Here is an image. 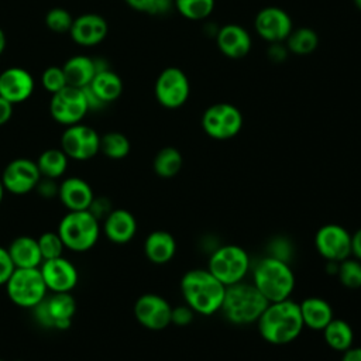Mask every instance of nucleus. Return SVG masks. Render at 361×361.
<instances>
[{
	"instance_id": "8fccbe9b",
	"label": "nucleus",
	"mask_w": 361,
	"mask_h": 361,
	"mask_svg": "<svg viewBox=\"0 0 361 361\" xmlns=\"http://www.w3.org/2000/svg\"><path fill=\"white\" fill-rule=\"evenodd\" d=\"M4 192H6V189H4V186H3V183H1V179H0V203H1V200H3V196H4Z\"/></svg>"
},
{
	"instance_id": "58836bf2",
	"label": "nucleus",
	"mask_w": 361,
	"mask_h": 361,
	"mask_svg": "<svg viewBox=\"0 0 361 361\" xmlns=\"http://www.w3.org/2000/svg\"><path fill=\"white\" fill-rule=\"evenodd\" d=\"M268 255L289 262L293 255V245L285 237H275L268 245Z\"/></svg>"
},
{
	"instance_id": "0eeeda50",
	"label": "nucleus",
	"mask_w": 361,
	"mask_h": 361,
	"mask_svg": "<svg viewBox=\"0 0 361 361\" xmlns=\"http://www.w3.org/2000/svg\"><path fill=\"white\" fill-rule=\"evenodd\" d=\"M6 290L13 303L32 309L47 296V286L39 268H16L6 282Z\"/></svg>"
},
{
	"instance_id": "09e8293b",
	"label": "nucleus",
	"mask_w": 361,
	"mask_h": 361,
	"mask_svg": "<svg viewBox=\"0 0 361 361\" xmlns=\"http://www.w3.org/2000/svg\"><path fill=\"white\" fill-rule=\"evenodd\" d=\"M6 34H4V31L0 28V55L4 52V49H6Z\"/></svg>"
},
{
	"instance_id": "2f4dec72",
	"label": "nucleus",
	"mask_w": 361,
	"mask_h": 361,
	"mask_svg": "<svg viewBox=\"0 0 361 361\" xmlns=\"http://www.w3.org/2000/svg\"><path fill=\"white\" fill-rule=\"evenodd\" d=\"M128 138L118 131H110L100 137V152L110 159L126 158L130 152Z\"/></svg>"
},
{
	"instance_id": "4468645a",
	"label": "nucleus",
	"mask_w": 361,
	"mask_h": 361,
	"mask_svg": "<svg viewBox=\"0 0 361 361\" xmlns=\"http://www.w3.org/2000/svg\"><path fill=\"white\" fill-rule=\"evenodd\" d=\"M172 306L169 302L155 293L141 295L134 303V316L137 322L149 330H162L171 324Z\"/></svg>"
},
{
	"instance_id": "5701e85b",
	"label": "nucleus",
	"mask_w": 361,
	"mask_h": 361,
	"mask_svg": "<svg viewBox=\"0 0 361 361\" xmlns=\"http://www.w3.org/2000/svg\"><path fill=\"white\" fill-rule=\"evenodd\" d=\"M299 307L305 327L312 330H323L334 317L331 305L319 296L305 298L299 303Z\"/></svg>"
},
{
	"instance_id": "7c9ffc66",
	"label": "nucleus",
	"mask_w": 361,
	"mask_h": 361,
	"mask_svg": "<svg viewBox=\"0 0 361 361\" xmlns=\"http://www.w3.org/2000/svg\"><path fill=\"white\" fill-rule=\"evenodd\" d=\"M286 48L295 55H307L312 54L319 45V37L314 30L309 27H300L292 30L288 35Z\"/></svg>"
},
{
	"instance_id": "a211bd4d",
	"label": "nucleus",
	"mask_w": 361,
	"mask_h": 361,
	"mask_svg": "<svg viewBox=\"0 0 361 361\" xmlns=\"http://www.w3.org/2000/svg\"><path fill=\"white\" fill-rule=\"evenodd\" d=\"M109 32L107 21L94 13L80 14L73 18L69 35L73 42L82 47H94L100 44Z\"/></svg>"
},
{
	"instance_id": "b1692460",
	"label": "nucleus",
	"mask_w": 361,
	"mask_h": 361,
	"mask_svg": "<svg viewBox=\"0 0 361 361\" xmlns=\"http://www.w3.org/2000/svg\"><path fill=\"white\" fill-rule=\"evenodd\" d=\"M145 257L154 264H165L171 261L176 252L175 237L165 230L149 233L144 241Z\"/></svg>"
},
{
	"instance_id": "4be33fe9",
	"label": "nucleus",
	"mask_w": 361,
	"mask_h": 361,
	"mask_svg": "<svg viewBox=\"0 0 361 361\" xmlns=\"http://www.w3.org/2000/svg\"><path fill=\"white\" fill-rule=\"evenodd\" d=\"M7 251L16 268H39L42 264L38 241L30 235H20L14 238Z\"/></svg>"
},
{
	"instance_id": "f257e3e1",
	"label": "nucleus",
	"mask_w": 361,
	"mask_h": 361,
	"mask_svg": "<svg viewBox=\"0 0 361 361\" xmlns=\"http://www.w3.org/2000/svg\"><path fill=\"white\" fill-rule=\"evenodd\" d=\"M261 337L271 344H288L299 337L305 324L299 303L292 299L269 302L257 320Z\"/></svg>"
},
{
	"instance_id": "6ab92c4d",
	"label": "nucleus",
	"mask_w": 361,
	"mask_h": 361,
	"mask_svg": "<svg viewBox=\"0 0 361 361\" xmlns=\"http://www.w3.org/2000/svg\"><path fill=\"white\" fill-rule=\"evenodd\" d=\"M216 42L223 55L231 59L244 58L251 49V37L238 24H226L216 32Z\"/></svg>"
},
{
	"instance_id": "f03ea898",
	"label": "nucleus",
	"mask_w": 361,
	"mask_h": 361,
	"mask_svg": "<svg viewBox=\"0 0 361 361\" xmlns=\"http://www.w3.org/2000/svg\"><path fill=\"white\" fill-rule=\"evenodd\" d=\"M180 292L195 313L210 316L220 310L226 285L209 269H190L180 279Z\"/></svg>"
},
{
	"instance_id": "ddd939ff",
	"label": "nucleus",
	"mask_w": 361,
	"mask_h": 361,
	"mask_svg": "<svg viewBox=\"0 0 361 361\" xmlns=\"http://www.w3.org/2000/svg\"><path fill=\"white\" fill-rule=\"evenodd\" d=\"M4 189L13 195H25L35 189L41 173L37 162L28 158H17L8 162L1 173Z\"/></svg>"
},
{
	"instance_id": "a878e982",
	"label": "nucleus",
	"mask_w": 361,
	"mask_h": 361,
	"mask_svg": "<svg viewBox=\"0 0 361 361\" xmlns=\"http://www.w3.org/2000/svg\"><path fill=\"white\" fill-rule=\"evenodd\" d=\"M68 86L83 89L90 85L94 73L96 65L94 58L86 55H73L62 65Z\"/></svg>"
},
{
	"instance_id": "cd10ccee",
	"label": "nucleus",
	"mask_w": 361,
	"mask_h": 361,
	"mask_svg": "<svg viewBox=\"0 0 361 361\" xmlns=\"http://www.w3.org/2000/svg\"><path fill=\"white\" fill-rule=\"evenodd\" d=\"M323 337L330 348L341 353L353 347L354 343L353 327L345 320L336 317H333L323 329Z\"/></svg>"
},
{
	"instance_id": "a18cd8bd",
	"label": "nucleus",
	"mask_w": 361,
	"mask_h": 361,
	"mask_svg": "<svg viewBox=\"0 0 361 361\" xmlns=\"http://www.w3.org/2000/svg\"><path fill=\"white\" fill-rule=\"evenodd\" d=\"M13 107H14V104H11L8 100H6L4 97L0 96V126L6 124L11 118Z\"/></svg>"
},
{
	"instance_id": "1a4fd4ad",
	"label": "nucleus",
	"mask_w": 361,
	"mask_h": 361,
	"mask_svg": "<svg viewBox=\"0 0 361 361\" xmlns=\"http://www.w3.org/2000/svg\"><path fill=\"white\" fill-rule=\"evenodd\" d=\"M154 93L157 102L162 107L178 109L183 106L189 99V79L185 72L176 66L165 68L155 80Z\"/></svg>"
},
{
	"instance_id": "473e14b6",
	"label": "nucleus",
	"mask_w": 361,
	"mask_h": 361,
	"mask_svg": "<svg viewBox=\"0 0 361 361\" xmlns=\"http://www.w3.org/2000/svg\"><path fill=\"white\" fill-rule=\"evenodd\" d=\"M173 6L188 20H204L212 14L214 0H173Z\"/></svg>"
},
{
	"instance_id": "ea45409f",
	"label": "nucleus",
	"mask_w": 361,
	"mask_h": 361,
	"mask_svg": "<svg viewBox=\"0 0 361 361\" xmlns=\"http://www.w3.org/2000/svg\"><path fill=\"white\" fill-rule=\"evenodd\" d=\"M193 317H195V312L186 303L172 307L171 323H173L176 326H188L192 323Z\"/></svg>"
},
{
	"instance_id": "4c0bfd02",
	"label": "nucleus",
	"mask_w": 361,
	"mask_h": 361,
	"mask_svg": "<svg viewBox=\"0 0 361 361\" xmlns=\"http://www.w3.org/2000/svg\"><path fill=\"white\" fill-rule=\"evenodd\" d=\"M41 83H42V87L51 94L68 86L62 66H55V65L48 66L41 75Z\"/></svg>"
},
{
	"instance_id": "f704fd0d",
	"label": "nucleus",
	"mask_w": 361,
	"mask_h": 361,
	"mask_svg": "<svg viewBox=\"0 0 361 361\" xmlns=\"http://www.w3.org/2000/svg\"><path fill=\"white\" fill-rule=\"evenodd\" d=\"M73 23V17L63 7H52L45 14V25L56 34L69 32Z\"/></svg>"
},
{
	"instance_id": "423d86ee",
	"label": "nucleus",
	"mask_w": 361,
	"mask_h": 361,
	"mask_svg": "<svg viewBox=\"0 0 361 361\" xmlns=\"http://www.w3.org/2000/svg\"><path fill=\"white\" fill-rule=\"evenodd\" d=\"M207 269L223 285L230 286L244 279L250 269V257L243 247L224 244L210 254Z\"/></svg>"
},
{
	"instance_id": "37998d69",
	"label": "nucleus",
	"mask_w": 361,
	"mask_h": 361,
	"mask_svg": "<svg viewBox=\"0 0 361 361\" xmlns=\"http://www.w3.org/2000/svg\"><path fill=\"white\" fill-rule=\"evenodd\" d=\"M14 269L16 267L10 258L7 248L0 247V285H6Z\"/></svg>"
},
{
	"instance_id": "c756f323",
	"label": "nucleus",
	"mask_w": 361,
	"mask_h": 361,
	"mask_svg": "<svg viewBox=\"0 0 361 361\" xmlns=\"http://www.w3.org/2000/svg\"><path fill=\"white\" fill-rule=\"evenodd\" d=\"M183 164L182 154L175 147H164L154 158L152 168L159 178H173L178 175Z\"/></svg>"
},
{
	"instance_id": "de8ad7c7",
	"label": "nucleus",
	"mask_w": 361,
	"mask_h": 361,
	"mask_svg": "<svg viewBox=\"0 0 361 361\" xmlns=\"http://www.w3.org/2000/svg\"><path fill=\"white\" fill-rule=\"evenodd\" d=\"M341 361H361V347H350L345 350Z\"/></svg>"
},
{
	"instance_id": "9d476101",
	"label": "nucleus",
	"mask_w": 361,
	"mask_h": 361,
	"mask_svg": "<svg viewBox=\"0 0 361 361\" xmlns=\"http://www.w3.org/2000/svg\"><path fill=\"white\" fill-rule=\"evenodd\" d=\"M89 111V106L82 89L65 86L51 96L49 113L52 118L63 126H73L82 121Z\"/></svg>"
},
{
	"instance_id": "dca6fc26",
	"label": "nucleus",
	"mask_w": 361,
	"mask_h": 361,
	"mask_svg": "<svg viewBox=\"0 0 361 361\" xmlns=\"http://www.w3.org/2000/svg\"><path fill=\"white\" fill-rule=\"evenodd\" d=\"M39 271L47 289H49L52 293L71 292L79 281L78 269L69 259L63 257L42 261Z\"/></svg>"
},
{
	"instance_id": "6e6552de",
	"label": "nucleus",
	"mask_w": 361,
	"mask_h": 361,
	"mask_svg": "<svg viewBox=\"0 0 361 361\" xmlns=\"http://www.w3.org/2000/svg\"><path fill=\"white\" fill-rule=\"evenodd\" d=\"M203 131L214 140L235 137L243 128L241 111L230 103H214L202 116Z\"/></svg>"
},
{
	"instance_id": "bb28decb",
	"label": "nucleus",
	"mask_w": 361,
	"mask_h": 361,
	"mask_svg": "<svg viewBox=\"0 0 361 361\" xmlns=\"http://www.w3.org/2000/svg\"><path fill=\"white\" fill-rule=\"evenodd\" d=\"M87 86L104 104L118 99L123 92L121 78L116 72H113L110 68L97 71L94 73L90 85H87Z\"/></svg>"
},
{
	"instance_id": "79ce46f5",
	"label": "nucleus",
	"mask_w": 361,
	"mask_h": 361,
	"mask_svg": "<svg viewBox=\"0 0 361 361\" xmlns=\"http://www.w3.org/2000/svg\"><path fill=\"white\" fill-rule=\"evenodd\" d=\"M55 180L56 179H49V178L41 176V179L38 180V183L35 186V190L44 199H52V197L58 196V189H59V185H56Z\"/></svg>"
},
{
	"instance_id": "39448f33",
	"label": "nucleus",
	"mask_w": 361,
	"mask_h": 361,
	"mask_svg": "<svg viewBox=\"0 0 361 361\" xmlns=\"http://www.w3.org/2000/svg\"><path fill=\"white\" fill-rule=\"evenodd\" d=\"M56 233L65 248L83 252L97 243L100 221L89 210H72L61 219Z\"/></svg>"
},
{
	"instance_id": "2eb2a0df",
	"label": "nucleus",
	"mask_w": 361,
	"mask_h": 361,
	"mask_svg": "<svg viewBox=\"0 0 361 361\" xmlns=\"http://www.w3.org/2000/svg\"><path fill=\"white\" fill-rule=\"evenodd\" d=\"M254 27L257 34L271 44L285 41L293 30L290 16L283 8L275 6L261 8L255 16Z\"/></svg>"
},
{
	"instance_id": "c03bdc74",
	"label": "nucleus",
	"mask_w": 361,
	"mask_h": 361,
	"mask_svg": "<svg viewBox=\"0 0 361 361\" xmlns=\"http://www.w3.org/2000/svg\"><path fill=\"white\" fill-rule=\"evenodd\" d=\"M286 52H288V48L283 47L281 42H275V44H271L269 49H268V56L272 59V61H283L286 58Z\"/></svg>"
},
{
	"instance_id": "393cba45",
	"label": "nucleus",
	"mask_w": 361,
	"mask_h": 361,
	"mask_svg": "<svg viewBox=\"0 0 361 361\" xmlns=\"http://www.w3.org/2000/svg\"><path fill=\"white\" fill-rule=\"evenodd\" d=\"M48 313L52 320V329L66 330L71 326L76 310V302L71 292H56L44 299Z\"/></svg>"
},
{
	"instance_id": "e433bc0d",
	"label": "nucleus",
	"mask_w": 361,
	"mask_h": 361,
	"mask_svg": "<svg viewBox=\"0 0 361 361\" xmlns=\"http://www.w3.org/2000/svg\"><path fill=\"white\" fill-rule=\"evenodd\" d=\"M128 7L135 11L147 13L151 16H162L171 11L173 0H124Z\"/></svg>"
},
{
	"instance_id": "c85d7f7f",
	"label": "nucleus",
	"mask_w": 361,
	"mask_h": 361,
	"mask_svg": "<svg viewBox=\"0 0 361 361\" xmlns=\"http://www.w3.org/2000/svg\"><path fill=\"white\" fill-rule=\"evenodd\" d=\"M68 155L58 148H49L41 152L37 159V166L44 178L58 179L68 169Z\"/></svg>"
},
{
	"instance_id": "603ef678",
	"label": "nucleus",
	"mask_w": 361,
	"mask_h": 361,
	"mask_svg": "<svg viewBox=\"0 0 361 361\" xmlns=\"http://www.w3.org/2000/svg\"><path fill=\"white\" fill-rule=\"evenodd\" d=\"M0 361H4V360H0Z\"/></svg>"
},
{
	"instance_id": "3c124183",
	"label": "nucleus",
	"mask_w": 361,
	"mask_h": 361,
	"mask_svg": "<svg viewBox=\"0 0 361 361\" xmlns=\"http://www.w3.org/2000/svg\"><path fill=\"white\" fill-rule=\"evenodd\" d=\"M354 1V4H355V7L361 11V0H353Z\"/></svg>"
},
{
	"instance_id": "412c9836",
	"label": "nucleus",
	"mask_w": 361,
	"mask_h": 361,
	"mask_svg": "<svg viewBox=\"0 0 361 361\" xmlns=\"http://www.w3.org/2000/svg\"><path fill=\"white\" fill-rule=\"evenodd\" d=\"M103 231L111 243L126 244L137 233V220L126 209H113L103 220Z\"/></svg>"
},
{
	"instance_id": "f8f14e48",
	"label": "nucleus",
	"mask_w": 361,
	"mask_h": 361,
	"mask_svg": "<svg viewBox=\"0 0 361 361\" xmlns=\"http://www.w3.org/2000/svg\"><path fill=\"white\" fill-rule=\"evenodd\" d=\"M314 247L326 261L341 262L351 255V234L340 224H324L316 231Z\"/></svg>"
},
{
	"instance_id": "9b49d317",
	"label": "nucleus",
	"mask_w": 361,
	"mask_h": 361,
	"mask_svg": "<svg viewBox=\"0 0 361 361\" xmlns=\"http://www.w3.org/2000/svg\"><path fill=\"white\" fill-rule=\"evenodd\" d=\"M61 149L71 159L87 161L100 152V135L85 124L68 126L61 137Z\"/></svg>"
},
{
	"instance_id": "7ed1b4c3",
	"label": "nucleus",
	"mask_w": 361,
	"mask_h": 361,
	"mask_svg": "<svg viewBox=\"0 0 361 361\" xmlns=\"http://www.w3.org/2000/svg\"><path fill=\"white\" fill-rule=\"evenodd\" d=\"M268 303L269 302L254 286V283L241 281L226 286L220 310L230 323L237 326H247L257 323Z\"/></svg>"
},
{
	"instance_id": "c9c22d12",
	"label": "nucleus",
	"mask_w": 361,
	"mask_h": 361,
	"mask_svg": "<svg viewBox=\"0 0 361 361\" xmlns=\"http://www.w3.org/2000/svg\"><path fill=\"white\" fill-rule=\"evenodd\" d=\"M37 241L42 255V261L62 257V251L65 245L56 231H45L37 238Z\"/></svg>"
},
{
	"instance_id": "49530a36",
	"label": "nucleus",
	"mask_w": 361,
	"mask_h": 361,
	"mask_svg": "<svg viewBox=\"0 0 361 361\" xmlns=\"http://www.w3.org/2000/svg\"><path fill=\"white\" fill-rule=\"evenodd\" d=\"M351 254L361 261V227L351 235Z\"/></svg>"
},
{
	"instance_id": "aec40b11",
	"label": "nucleus",
	"mask_w": 361,
	"mask_h": 361,
	"mask_svg": "<svg viewBox=\"0 0 361 361\" xmlns=\"http://www.w3.org/2000/svg\"><path fill=\"white\" fill-rule=\"evenodd\" d=\"M58 197L68 209V212H72L87 210L92 200L94 199V195L90 185L85 179L71 176L59 185Z\"/></svg>"
},
{
	"instance_id": "20e7f679",
	"label": "nucleus",
	"mask_w": 361,
	"mask_h": 361,
	"mask_svg": "<svg viewBox=\"0 0 361 361\" xmlns=\"http://www.w3.org/2000/svg\"><path fill=\"white\" fill-rule=\"evenodd\" d=\"M252 283L268 302H278L290 296L295 275L289 262L265 255L254 267Z\"/></svg>"
},
{
	"instance_id": "72a5a7b5",
	"label": "nucleus",
	"mask_w": 361,
	"mask_h": 361,
	"mask_svg": "<svg viewBox=\"0 0 361 361\" xmlns=\"http://www.w3.org/2000/svg\"><path fill=\"white\" fill-rule=\"evenodd\" d=\"M337 278L340 283L348 289H358L361 288V261L351 259L350 257L338 262L337 268Z\"/></svg>"
},
{
	"instance_id": "a19ab883",
	"label": "nucleus",
	"mask_w": 361,
	"mask_h": 361,
	"mask_svg": "<svg viewBox=\"0 0 361 361\" xmlns=\"http://www.w3.org/2000/svg\"><path fill=\"white\" fill-rule=\"evenodd\" d=\"M87 210L100 221V220H104L113 209L107 197H94Z\"/></svg>"
},
{
	"instance_id": "f3484780",
	"label": "nucleus",
	"mask_w": 361,
	"mask_h": 361,
	"mask_svg": "<svg viewBox=\"0 0 361 361\" xmlns=\"http://www.w3.org/2000/svg\"><path fill=\"white\" fill-rule=\"evenodd\" d=\"M34 79L31 73L20 66H10L0 73V96L11 104H18L34 93Z\"/></svg>"
}]
</instances>
